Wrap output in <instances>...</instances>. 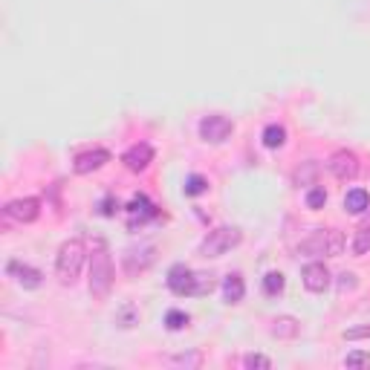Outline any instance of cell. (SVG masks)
Instances as JSON below:
<instances>
[{
  "label": "cell",
  "mask_w": 370,
  "mask_h": 370,
  "mask_svg": "<svg viewBox=\"0 0 370 370\" xmlns=\"http://www.w3.org/2000/svg\"><path fill=\"white\" fill-rule=\"evenodd\" d=\"M110 286H113V260L110 252L105 249V243L98 240L90 255V292L95 298H107Z\"/></svg>",
  "instance_id": "obj_1"
},
{
  "label": "cell",
  "mask_w": 370,
  "mask_h": 370,
  "mask_svg": "<svg viewBox=\"0 0 370 370\" xmlns=\"http://www.w3.org/2000/svg\"><path fill=\"white\" fill-rule=\"evenodd\" d=\"M84 258H87V249H84V240H67L61 243L58 249V258H55V272H58V281L61 284H76L81 266H84Z\"/></svg>",
  "instance_id": "obj_2"
},
{
  "label": "cell",
  "mask_w": 370,
  "mask_h": 370,
  "mask_svg": "<svg viewBox=\"0 0 370 370\" xmlns=\"http://www.w3.org/2000/svg\"><path fill=\"white\" fill-rule=\"evenodd\" d=\"M341 249H344V237L336 229H318L298 246L301 255H312V258H336L341 255Z\"/></svg>",
  "instance_id": "obj_3"
},
{
  "label": "cell",
  "mask_w": 370,
  "mask_h": 370,
  "mask_svg": "<svg viewBox=\"0 0 370 370\" xmlns=\"http://www.w3.org/2000/svg\"><path fill=\"white\" fill-rule=\"evenodd\" d=\"M240 240H243V232L237 226H217L203 237L200 255L203 258H223L226 252L234 249V246H240Z\"/></svg>",
  "instance_id": "obj_4"
},
{
  "label": "cell",
  "mask_w": 370,
  "mask_h": 370,
  "mask_svg": "<svg viewBox=\"0 0 370 370\" xmlns=\"http://www.w3.org/2000/svg\"><path fill=\"white\" fill-rule=\"evenodd\" d=\"M234 125H232V119L223 116V113H211L200 121V136L209 142V145H223L229 136H232Z\"/></svg>",
  "instance_id": "obj_5"
},
{
  "label": "cell",
  "mask_w": 370,
  "mask_h": 370,
  "mask_svg": "<svg viewBox=\"0 0 370 370\" xmlns=\"http://www.w3.org/2000/svg\"><path fill=\"white\" fill-rule=\"evenodd\" d=\"M327 168H330V174L341 183H350L359 177V157L353 151H348V147H341V151H336L330 159H327Z\"/></svg>",
  "instance_id": "obj_6"
},
{
  "label": "cell",
  "mask_w": 370,
  "mask_h": 370,
  "mask_svg": "<svg viewBox=\"0 0 370 370\" xmlns=\"http://www.w3.org/2000/svg\"><path fill=\"white\" fill-rule=\"evenodd\" d=\"M157 260V249L151 243H142V246H128L125 255H121V266H125L128 275H139L145 272L147 266Z\"/></svg>",
  "instance_id": "obj_7"
},
{
  "label": "cell",
  "mask_w": 370,
  "mask_h": 370,
  "mask_svg": "<svg viewBox=\"0 0 370 370\" xmlns=\"http://www.w3.org/2000/svg\"><path fill=\"white\" fill-rule=\"evenodd\" d=\"M4 214L9 220H15V223H32V220H38V214H41V200L38 197H18V200L6 203Z\"/></svg>",
  "instance_id": "obj_8"
},
{
  "label": "cell",
  "mask_w": 370,
  "mask_h": 370,
  "mask_svg": "<svg viewBox=\"0 0 370 370\" xmlns=\"http://www.w3.org/2000/svg\"><path fill=\"white\" fill-rule=\"evenodd\" d=\"M6 275L15 278L18 286L23 289H38L44 284V275H41V269L29 266V263H20V260H9L6 263Z\"/></svg>",
  "instance_id": "obj_9"
},
{
  "label": "cell",
  "mask_w": 370,
  "mask_h": 370,
  "mask_svg": "<svg viewBox=\"0 0 370 370\" xmlns=\"http://www.w3.org/2000/svg\"><path fill=\"white\" fill-rule=\"evenodd\" d=\"M194 286H197V272L185 263H174L168 269V289L177 292V295H194Z\"/></svg>",
  "instance_id": "obj_10"
},
{
  "label": "cell",
  "mask_w": 370,
  "mask_h": 370,
  "mask_svg": "<svg viewBox=\"0 0 370 370\" xmlns=\"http://www.w3.org/2000/svg\"><path fill=\"white\" fill-rule=\"evenodd\" d=\"M110 162V151H105V147H93V151H84V154H79L76 159H72V171L76 174H93V171H98V168H105Z\"/></svg>",
  "instance_id": "obj_11"
},
{
  "label": "cell",
  "mask_w": 370,
  "mask_h": 370,
  "mask_svg": "<svg viewBox=\"0 0 370 370\" xmlns=\"http://www.w3.org/2000/svg\"><path fill=\"white\" fill-rule=\"evenodd\" d=\"M121 162H125V168H128V171L139 174V171H145L147 165L154 162V147L147 145V142H136V145H131L128 151H125Z\"/></svg>",
  "instance_id": "obj_12"
},
{
  "label": "cell",
  "mask_w": 370,
  "mask_h": 370,
  "mask_svg": "<svg viewBox=\"0 0 370 370\" xmlns=\"http://www.w3.org/2000/svg\"><path fill=\"white\" fill-rule=\"evenodd\" d=\"M301 281L310 292H324L330 286V269L322 263V260H312L304 266V272H301Z\"/></svg>",
  "instance_id": "obj_13"
},
{
  "label": "cell",
  "mask_w": 370,
  "mask_h": 370,
  "mask_svg": "<svg viewBox=\"0 0 370 370\" xmlns=\"http://www.w3.org/2000/svg\"><path fill=\"white\" fill-rule=\"evenodd\" d=\"M125 209H128V217H131V226H145L147 220L157 217V206L147 200L145 194H133Z\"/></svg>",
  "instance_id": "obj_14"
},
{
  "label": "cell",
  "mask_w": 370,
  "mask_h": 370,
  "mask_svg": "<svg viewBox=\"0 0 370 370\" xmlns=\"http://www.w3.org/2000/svg\"><path fill=\"white\" fill-rule=\"evenodd\" d=\"M243 295H246L243 275H240V272L226 275V281H223V298H226L229 304H240V301H243Z\"/></svg>",
  "instance_id": "obj_15"
},
{
  "label": "cell",
  "mask_w": 370,
  "mask_h": 370,
  "mask_svg": "<svg viewBox=\"0 0 370 370\" xmlns=\"http://www.w3.org/2000/svg\"><path fill=\"white\" fill-rule=\"evenodd\" d=\"M344 209H348V214H362L370 209V194L364 188H350L348 194H344Z\"/></svg>",
  "instance_id": "obj_16"
},
{
  "label": "cell",
  "mask_w": 370,
  "mask_h": 370,
  "mask_svg": "<svg viewBox=\"0 0 370 370\" xmlns=\"http://www.w3.org/2000/svg\"><path fill=\"white\" fill-rule=\"evenodd\" d=\"M298 333H301V322L292 315H278L272 322V336H278V338H295Z\"/></svg>",
  "instance_id": "obj_17"
},
{
  "label": "cell",
  "mask_w": 370,
  "mask_h": 370,
  "mask_svg": "<svg viewBox=\"0 0 370 370\" xmlns=\"http://www.w3.org/2000/svg\"><path fill=\"white\" fill-rule=\"evenodd\" d=\"M260 139H263V147L278 151V147H284V142H286V128L284 125H266Z\"/></svg>",
  "instance_id": "obj_18"
},
{
  "label": "cell",
  "mask_w": 370,
  "mask_h": 370,
  "mask_svg": "<svg viewBox=\"0 0 370 370\" xmlns=\"http://www.w3.org/2000/svg\"><path fill=\"white\" fill-rule=\"evenodd\" d=\"M353 255H364V252H370V217L364 220V223L356 229V237H353Z\"/></svg>",
  "instance_id": "obj_19"
},
{
  "label": "cell",
  "mask_w": 370,
  "mask_h": 370,
  "mask_svg": "<svg viewBox=\"0 0 370 370\" xmlns=\"http://www.w3.org/2000/svg\"><path fill=\"white\" fill-rule=\"evenodd\" d=\"M116 324L125 327V330H131L133 324H139V310L133 304H121L119 312H116Z\"/></svg>",
  "instance_id": "obj_20"
},
{
  "label": "cell",
  "mask_w": 370,
  "mask_h": 370,
  "mask_svg": "<svg viewBox=\"0 0 370 370\" xmlns=\"http://www.w3.org/2000/svg\"><path fill=\"white\" fill-rule=\"evenodd\" d=\"M284 286H286V278H284L281 272H266V275H263V292L272 295V298L284 292Z\"/></svg>",
  "instance_id": "obj_21"
},
{
  "label": "cell",
  "mask_w": 370,
  "mask_h": 370,
  "mask_svg": "<svg viewBox=\"0 0 370 370\" xmlns=\"http://www.w3.org/2000/svg\"><path fill=\"white\" fill-rule=\"evenodd\" d=\"M188 322H191V318H188V312H183V310H168L165 312V327L168 330H185L188 327Z\"/></svg>",
  "instance_id": "obj_22"
},
{
  "label": "cell",
  "mask_w": 370,
  "mask_h": 370,
  "mask_svg": "<svg viewBox=\"0 0 370 370\" xmlns=\"http://www.w3.org/2000/svg\"><path fill=\"white\" fill-rule=\"evenodd\" d=\"M183 191H185L188 197H200V194H206V191H209V180H206V177H200V174H191V177L185 180Z\"/></svg>",
  "instance_id": "obj_23"
},
{
  "label": "cell",
  "mask_w": 370,
  "mask_h": 370,
  "mask_svg": "<svg viewBox=\"0 0 370 370\" xmlns=\"http://www.w3.org/2000/svg\"><path fill=\"white\" fill-rule=\"evenodd\" d=\"M324 206H327V191H324L322 185H312V188L307 191V209L318 211V209H324Z\"/></svg>",
  "instance_id": "obj_24"
},
{
  "label": "cell",
  "mask_w": 370,
  "mask_h": 370,
  "mask_svg": "<svg viewBox=\"0 0 370 370\" xmlns=\"http://www.w3.org/2000/svg\"><path fill=\"white\" fill-rule=\"evenodd\" d=\"M243 367H249V370H269V367H272V359H266L260 353H246L243 356Z\"/></svg>",
  "instance_id": "obj_25"
},
{
  "label": "cell",
  "mask_w": 370,
  "mask_h": 370,
  "mask_svg": "<svg viewBox=\"0 0 370 370\" xmlns=\"http://www.w3.org/2000/svg\"><path fill=\"white\" fill-rule=\"evenodd\" d=\"M344 367H370V353L364 350H350L348 356H344Z\"/></svg>",
  "instance_id": "obj_26"
},
{
  "label": "cell",
  "mask_w": 370,
  "mask_h": 370,
  "mask_svg": "<svg viewBox=\"0 0 370 370\" xmlns=\"http://www.w3.org/2000/svg\"><path fill=\"white\" fill-rule=\"evenodd\" d=\"M119 209H121V206H119V200H116V197H105V200H102V206H98V211H102L105 217H113Z\"/></svg>",
  "instance_id": "obj_27"
},
{
  "label": "cell",
  "mask_w": 370,
  "mask_h": 370,
  "mask_svg": "<svg viewBox=\"0 0 370 370\" xmlns=\"http://www.w3.org/2000/svg\"><path fill=\"white\" fill-rule=\"evenodd\" d=\"M344 338H348V341L370 338V324H364V327H353V330H344Z\"/></svg>",
  "instance_id": "obj_28"
},
{
  "label": "cell",
  "mask_w": 370,
  "mask_h": 370,
  "mask_svg": "<svg viewBox=\"0 0 370 370\" xmlns=\"http://www.w3.org/2000/svg\"><path fill=\"white\" fill-rule=\"evenodd\" d=\"M174 362H177V364H191V367H200L203 356H200V353H194V356H177Z\"/></svg>",
  "instance_id": "obj_29"
},
{
  "label": "cell",
  "mask_w": 370,
  "mask_h": 370,
  "mask_svg": "<svg viewBox=\"0 0 370 370\" xmlns=\"http://www.w3.org/2000/svg\"><path fill=\"white\" fill-rule=\"evenodd\" d=\"M356 286V275L353 272H344L341 275V289H353Z\"/></svg>",
  "instance_id": "obj_30"
}]
</instances>
